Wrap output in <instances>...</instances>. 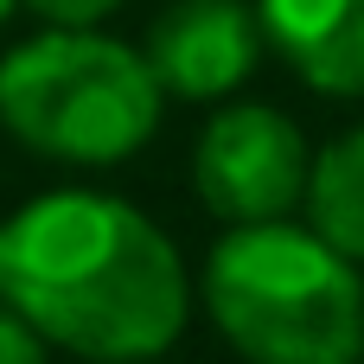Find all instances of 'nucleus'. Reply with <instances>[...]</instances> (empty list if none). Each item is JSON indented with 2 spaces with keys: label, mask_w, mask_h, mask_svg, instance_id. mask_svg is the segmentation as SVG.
<instances>
[{
  "label": "nucleus",
  "mask_w": 364,
  "mask_h": 364,
  "mask_svg": "<svg viewBox=\"0 0 364 364\" xmlns=\"http://www.w3.org/2000/svg\"><path fill=\"white\" fill-rule=\"evenodd\" d=\"M6 307L90 364H154L192 320V275L147 211L64 186L6 218Z\"/></svg>",
  "instance_id": "f257e3e1"
},
{
  "label": "nucleus",
  "mask_w": 364,
  "mask_h": 364,
  "mask_svg": "<svg viewBox=\"0 0 364 364\" xmlns=\"http://www.w3.org/2000/svg\"><path fill=\"white\" fill-rule=\"evenodd\" d=\"M198 301L243 364H358L364 269L314 224H237L211 243Z\"/></svg>",
  "instance_id": "f03ea898"
},
{
  "label": "nucleus",
  "mask_w": 364,
  "mask_h": 364,
  "mask_svg": "<svg viewBox=\"0 0 364 364\" xmlns=\"http://www.w3.org/2000/svg\"><path fill=\"white\" fill-rule=\"evenodd\" d=\"M160 83L141 45L102 26H45L0 58V128L38 160L115 166L160 128Z\"/></svg>",
  "instance_id": "7ed1b4c3"
},
{
  "label": "nucleus",
  "mask_w": 364,
  "mask_h": 364,
  "mask_svg": "<svg viewBox=\"0 0 364 364\" xmlns=\"http://www.w3.org/2000/svg\"><path fill=\"white\" fill-rule=\"evenodd\" d=\"M314 147L269 102H218L192 147V192L218 224H275L307 198Z\"/></svg>",
  "instance_id": "20e7f679"
},
{
  "label": "nucleus",
  "mask_w": 364,
  "mask_h": 364,
  "mask_svg": "<svg viewBox=\"0 0 364 364\" xmlns=\"http://www.w3.org/2000/svg\"><path fill=\"white\" fill-rule=\"evenodd\" d=\"M269 38L250 0H173L166 13H154L141 58L160 83V96L173 102H224L237 96L256 64H262Z\"/></svg>",
  "instance_id": "39448f33"
},
{
  "label": "nucleus",
  "mask_w": 364,
  "mask_h": 364,
  "mask_svg": "<svg viewBox=\"0 0 364 364\" xmlns=\"http://www.w3.org/2000/svg\"><path fill=\"white\" fill-rule=\"evenodd\" d=\"M256 19L307 90L364 102V0H256Z\"/></svg>",
  "instance_id": "423d86ee"
},
{
  "label": "nucleus",
  "mask_w": 364,
  "mask_h": 364,
  "mask_svg": "<svg viewBox=\"0 0 364 364\" xmlns=\"http://www.w3.org/2000/svg\"><path fill=\"white\" fill-rule=\"evenodd\" d=\"M307 224L364 269V122L333 134L320 154H314V173H307V198H301Z\"/></svg>",
  "instance_id": "0eeeda50"
},
{
  "label": "nucleus",
  "mask_w": 364,
  "mask_h": 364,
  "mask_svg": "<svg viewBox=\"0 0 364 364\" xmlns=\"http://www.w3.org/2000/svg\"><path fill=\"white\" fill-rule=\"evenodd\" d=\"M19 6L45 26H102L122 0H19Z\"/></svg>",
  "instance_id": "6e6552de"
},
{
  "label": "nucleus",
  "mask_w": 364,
  "mask_h": 364,
  "mask_svg": "<svg viewBox=\"0 0 364 364\" xmlns=\"http://www.w3.org/2000/svg\"><path fill=\"white\" fill-rule=\"evenodd\" d=\"M0 364H51V346H45L13 307H0Z\"/></svg>",
  "instance_id": "1a4fd4ad"
},
{
  "label": "nucleus",
  "mask_w": 364,
  "mask_h": 364,
  "mask_svg": "<svg viewBox=\"0 0 364 364\" xmlns=\"http://www.w3.org/2000/svg\"><path fill=\"white\" fill-rule=\"evenodd\" d=\"M0 307H6V218H0Z\"/></svg>",
  "instance_id": "9d476101"
},
{
  "label": "nucleus",
  "mask_w": 364,
  "mask_h": 364,
  "mask_svg": "<svg viewBox=\"0 0 364 364\" xmlns=\"http://www.w3.org/2000/svg\"><path fill=\"white\" fill-rule=\"evenodd\" d=\"M13 6H19V0H0V26H6V19H13Z\"/></svg>",
  "instance_id": "9b49d317"
}]
</instances>
